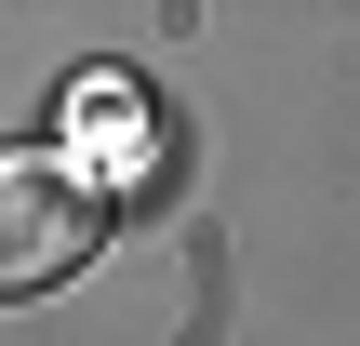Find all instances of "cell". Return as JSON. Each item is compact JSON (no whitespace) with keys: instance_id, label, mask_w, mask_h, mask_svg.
<instances>
[{"instance_id":"6da1fadb","label":"cell","mask_w":360,"mask_h":346,"mask_svg":"<svg viewBox=\"0 0 360 346\" xmlns=\"http://www.w3.org/2000/svg\"><path fill=\"white\" fill-rule=\"evenodd\" d=\"M80 267H94V187H80V160L0 147V307L53 293V280H80Z\"/></svg>"},{"instance_id":"7a4b0ae2","label":"cell","mask_w":360,"mask_h":346,"mask_svg":"<svg viewBox=\"0 0 360 346\" xmlns=\"http://www.w3.org/2000/svg\"><path fill=\"white\" fill-rule=\"evenodd\" d=\"M80 133H94V173H120V187L160 173V120H147L120 80H80Z\"/></svg>"}]
</instances>
